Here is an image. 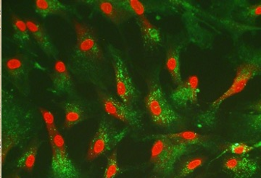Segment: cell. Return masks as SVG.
<instances>
[{
	"label": "cell",
	"mask_w": 261,
	"mask_h": 178,
	"mask_svg": "<svg viewBox=\"0 0 261 178\" xmlns=\"http://www.w3.org/2000/svg\"><path fill=\"white\" fill-rule=\"evenodd\" d=\"M145 104L151 119L158 126L169 128L181 121V117L168 103L162 88L156 82H152Z\"/></svg>",
	"instance_id": "6da1fadb"
},
{
	"label": "cell",
	"mask_w": 261,
	"mask_h": 178,
	"mask_svg": "<svg viewBox=\"0 0 261 178\" xmlns=\"http://www.w3.org/2000/svg\"><path fill=\"white\" fill-rule=\"evenodd\" d=\"M50 141L53 159L51 171L53 178H80V172L70 160L66 144L59 131L56 132Z\"/></svg>",
	"instance_id": "7a4b0ae2"
},
{
	"label": "cell",
	"mask_w": 261,
	"mask_h": 178,
	"mask_svg": "<svg viewBox=\"0 0 261 178\" xmlns=\"http://www.w3.org/2000/svg\"><path fill=\"white\" fill-rule=\"evenodd\" d=\"M125 131H117L106 117L99 123L97 132L89 143L87 158L92 161L105 155L121 141Z\"/></svg>",
	"instance_id": "3957f363"
},
{
	"label": "cell",
	"mask_w": 261,
	"mask_h": 178,
	"mask_svg": "<svg viewBox=\"0 0 261 178\" xmlns=\"http://www.w3.org/2000/svg\"><path fill=\"white\" fill-rule=\"evenodd\" d=\"M111 54L116 80L117 95L121 99L123 103L132 107V104L137 99V90L133 80L121 56L118 55L116 52H112Z\"/></svg>",
	"instance_id": "277c9868"
},
{
	"label": "cell",
	"mask_w": 261,
	"mask_h": 178,
	"mask_svg": "<svg viewBox=\"0 0 261 178\" xmlns=\"http://www.w3.org/2000/svg\"><path fill=\"white\" fill-rule=\"evenodd\" d=\"M150 160L155 172L166 175L172 172L178 160L168 140L160 136L151 149Z\"/></svg>",
	"instance_id": "5b68a950"
},
{
	"label": "cell",
	"mask_w": 261,
	"mask_h": 178,
	"mask_svg": "<svg viewBox=\"0 0 261 178\" xmlns=\"http://www.w3.org/2000/svg\"><path fill=\"white\" fill-rule=\"evenodd\" d=\"M260 73V67L256 63H246L239 66L232 83L224 94L213 102L212 107H218L226 99L241 93L246 88L249 82Z\"/></svg>",
	"instance_id": "8992f818"
},
{
	"label": "cell",
	"mask_w": 261,
	"mask_h": 178,
	"mask_svg": "<svg viewBox=\"0 0 261 178\" xmlns=\"http://www.w3.org/2000/svg\"><path fill=\"white\" fill-rule=\"evenodd\" d=\"M105 112L109 115L126 123L130 126L140 128L142 125V115L140 112L132 109L113 97H105L102 99Z\"/></svg>",
	"instance_id": "52a82bcc"
},
{
	"label": "cell",
	"mask_w": 261,
	"mask_h": 178,
	"mask_svg": "<svg viewBox=\"0 0 261 178\" xmlns=\"http://www.w3.org/2000/svg\"><path fill=\"white\" fill-rule=\"evenodd\" d=\"M75 30L76 33V48L78 52L90 59L97 61L102 60V49L90 29L83 24L75 22Z\"/></svg>",
	"instance_id": "ba28073f"
},
{
	"label": "cell",
	"mask_w": 261,
	"mask_h": 178,
	"mask_svg": "<svg viewBox=\"0 0 261 178\" xmlns=\"http://www.w3.org/2000/svg\"><path fill=\"white\" fill-rule=\"evenodd\" d=\"M223 169L233 178H252L258 170L259 164L245 156H233L225 159Z\"/></svg>",
	"instance_id": "9c48e42d"
},
{
	"label": "cell",
	"mask_w": 261,
	"mask_h": 178,
	"mask_svg": "<svg viewBox=\"0 0 261 178\" xmlns=\"http://www.w3.org/2000/svg\"><path fill=\"white\" fill-rule=\"evenodd\" d=\"M198 77L192 75L177 85L171 94V100L178 107H186L195 104L200 91Z\"/></svg>",
	"instance_id": "30bf717a"
},
{
	"label": "cell",
	"mask_w": 261,
	"mask_h": 178,
	"mask_svg": "<svg viewBox=\"0 0 261 178\" xmlns=\"http://www.w3.org/2000/svg\"><path fill=\"white\" fill-rule=\"evenodd\" d=\"M162 136L171 143L177 160L186 153L192 145H200L205 141V137L196 132L190 131L163 135Z\"/></svg>",
	"instance_id": "8fae6325"
},
{
	"label": "cell",
	"mask_w": 261,
	"mask_h": 178,
	"mask_svg": "<svg viewBox=\"0 0 261 178\" xmlns=\"http://www.w3.org/2000/svg\"><path fill=\"white\" fill-rule=\"evenodd\" d=\"M92 3H95L98 10L106 18L117 25L124 23L132 16L128 12L117 4L116 0H99L92 1Z\"/></svg>",
	"instance_id": "7c38bea8"
},
{
	"label": "cell",
	"mask_w": 261,
	"mask_h": 178,
	"mask_svg": "<svg viewBox=\"0 0 261 178\" xmlns=\"http://www.w3.org/2000/svg\"><path fill=\"white\" fill-rule=\"evenodd\" d=\"M53 90L58 94L70 91L73 83L66 65L62 61H56L53 75Z\"/></svg>",
	"instance_id": "4fadbf2b"
},
{
	"label": "cell",
	"mask_w": 261,
	"mask_h": 178,
	"mask_svg": "<svg viewBox=\"0 0 261 178\" xmlns=\"http://www.w3.org/2000/svg\"><path fill=\"white\" fill-rule=\"evenodd\" d=\"M25 23H27L29 32L32 34L33 37L43 50L48 54H54V47L42 25H39L37 22L31 20H27Z\"/></svg>",
	"instance_id": "5bb4252c"
},
{
	"label": "cell",
	"mask_w": 261,
	"mask_h": 178,
	"mask_svg": "<svg viewBox=\"0 0 261 178\" xmlns=\"http://www.w3.org/2000/svg\"><path fill=\"white\" fill-rule=\"evenodd\" d=\"M166 69L170 73L173 83L179 85L182 82L180 52L178 48H172L168 51L166 61Z\"/></svg>",
	"instance_id": "9a60e30c"
},
{
	"label": "cell",
	"mask_w": 261,
	"mask_h": 178,
	"mask_svg": "<svg viewBox=\"0 0 261 178\" xmlns=\"http://www.w3.org/2000/svg\"><path fill=\"white\" fill-rule=\"evenodd\" d=\"M139 19L141 32L145 44L149 47H155L161 41L159 29L154 26L145 16Z\"/></svg>",
	"instance_id": "2e32d148"
},
{
	"label": "cell",
	"mask_w": 261,
	"mask_h": 178,
	"mask_svg": "<svg viewBox=\"0 0 261 178\" xmlns=\"http://www.w3.org/2000/svg\"><path fill=\"white\" fill-rule=\"evenodd\" d=\"M68 10L66 5L58 0H37L35 2V11L42 18L56 13H63Z\"/></svg>",
	"instance_id": "e0dca14e"
},
{
	"label": "cell",
	"mask_w": 261,
	"mask_h": 178,
	"mask_svg": "<svg viewBox=\"0 0 261 178\" xmlns=\"http://www.w3.org/2000/svg\"><path fill=\"white\" fill-rule=\"evenodd\" d=\"M65 128H71L83 120L84 110L80 104L66 102L64 105Z\"/></svg>",
	"instance_id": "ac0fdd59"
},
{
	"label": "cell",
	"mask_w": 261,
	"mask_h": 178,
	"mask_svg": "<svg viewBox=\"0 0 261 178\" xmlns=\"http://www.w3.org/2000/svg\"><path fill=\"white\" fill-rule=\"evenodd\" d=\"M205 162V157H197L193 158L188 159L185 161L176 174L175 178H184L190 175L192 172H195L196 169L200 168L201 166Z\"/></svg>",
	"instance_id": "d6986e66"
},
{
	"label": "cell",
	"mask_w": 261,
	"mask_h": 178,
	"mask_svg": "<svg viewBox=\"0 0 261 178\" xmlns=\"http://www.w3.org/2000/svg\"><path fill=\"white\" fill-rule=\"evenodd\" d=\"M117 4L128 12L130 15L139 18L145 16V8L143 3L138 0H116Z\"/></svg>",
	"instance_id": "ffe728a7"
},
{
	"label": "cell",
	"mask_w": 261,
	"mask_h": 178,
	"mask_svg": "<svg viewBox=\"0 0 261 178\" xmlns=\"http://www.w3.org/2000/svg\"><path fill=\"white\" fill-rule=\"evenodd\" d=\"M38 152V145H32L29 149L19 159L18 167L19 168L27 169L28 171H32L35 165L36 160Z\"/></svg>",
	"instance_id": "44dd1931"
},
{
	"label": "cell",
	"mask_w": 261,
	"mask_h": 178,
	"mask_svg": "<svg viewBox=\"0 0 261 178\" xmlns=\"http://www.w3.org/2000/svg\"><path fill=\"white\" fill-rule=\"evenodd\" d=\"M121 172V169L118 165L117 151L115 150L108 157V164L106 169H105L103 178H115Z\"/></svg>",
	"instance_id": "7402d4cb"
},
{
	"label": "cell",
	"mask_w": 261,
	"mask_h": 178,
	"mask_svg": "<svg viewBox=\"0 0 261 178\" xmlns=\"http://www.w3.org/2000/svg\"><path fill=\"white\" fill-rule=\"evenodd\" d=\"M13 26L15 32V37L21 42H27L29 40V32L27 23L18 18L13 20Z\"/></svg>",
	"instance_id": "603a6c76"
},
{
	"label": "cell",
	"mask_w": 261,
	"mask_h": 178,
	"mask_svg": "<svg viewBox=\"0 0 261 178\" xmlns=\"http://www.w3.org/2000/svg\"><path fill=\"white\" fill-rule=\"evenodd\" d=\"M41 114H42L43 120L45 123L46 128L49 136V139L53 138V136L56 134L57 131H58L55 121V117L53 113L47 110V109H41Z\"/></svg>",
	"instance_id": "cb8c5ba5"
},
{
	"label": "cell",
	"mask_w": 261,
	"mask_h": 178,
	"mask_svg": "<svg viewBox=\"0 0 261 178\" xmlns=\"http://www.w3.org/2000/svg\"><path fill=\"white\" fill-rule=\"evenodd\" d=\"M255 147L243 143V142H238V143H231L228 145L226 152L236 156H245L250 153Z\"/></svg>",
	"instance_id": "d4e9b609"
},
{
	"label": "cell",
	"mask_w": 261,
	"mask_h": 178,
	"mask_svg": "<svg viewBox=\"0 0 261 178\" xmlns=\"http://www.w3.org/2000/svg\"><path fill=\"white\" fill-rule=\"evenodd\" d=\"M7 68L12 75L17 76L23 71V62L18 57L11 58L7 62Z\"/></svg>",
	"instance_id": "484cf974"
},
{
	"label": "cell",
	"mask_w": 261,
	"mask_h": 178,
	"mask_svg": "<svg viewBox=\"0 0 261 178\" xmlns=\"http://www.w3.org/2000/svg\"><path fill=\"white\" fill-rule=\"evenodd\" d=\"M261 13V5H251L244 10V17L245 18L255 19L258 18Z\"/></svg>",
	"instance_id": "4316f807"
},
{
	"label": "cell",
	"mask_w": 261,
	"mask_h": 178,
	"mask_svg": "<svg viewBox=\"0 0 261 178\" xmlns=\"http://www.w3.org/2000/svg\"><path fill=\"white\" fill-rule=\"evenodd\" d=\"M15 178H20V177H19V176H16V177H15Z\"/></svg>",
	"instance_id": "83f0119b"
},
{
	"label": "cell",
	"mask_w": 261,
	"mask_h": 178,
	"mask_svg": "<svg viewBox=\"0 0 261 178\" xmlns=\"http://www.w3.org/2000/svg\"><path fill=\"white\" fill-rule=\"evenodd\" d=\"M197 178H200V177H197Z\"/></svg>",
	"instance_id": "f1b7e54d"
}]
</instances>
